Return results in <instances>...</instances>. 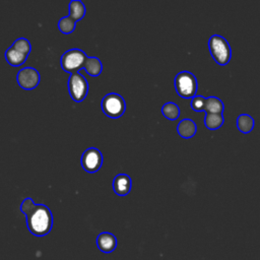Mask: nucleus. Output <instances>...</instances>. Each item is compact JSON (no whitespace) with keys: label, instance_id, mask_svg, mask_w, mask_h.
<instances>
[{"label":"nucleus","instance_id":"1","mask_svg":"<svg viewBox=\"0 0 260 260\" xmlns=\"http://www.w3.org/2000/svg\"><path fill=\"white\" fill-rule=\"evenodd\" d=\"M26 225L34 236L43 237L48 235L53 225L51 210L44 204H37L35 209L26 216Z\"/></svg>","mask_w":260,"mask_h":260},{"label":"nucleus","instance_id":"2","mask_svg":"<svg viewBox=\"0 0 260 260\" xmlns=\"http://www.w3.org/2000/svg\"><path fill=\"white\" fill-rule=\"evenodd\" d=\"M208 48L213 60L218 65L224 66L231 61V58H232L231 46L223 37L219 35L211 36L208 41Z\"/></svg>","mask_w":260,"mask_h":260},{"label":"nucleus","instance_id":"3","mask_svg":"<svg viewBox=\"0 0 260 260\" xmlns=\"http://www.w3.org/2000/svg\"><path fill=\"white\" fill-rule=\"evenodd\" d=\"M197 79L189 71H181L175 77V88L177 93L184 99H193L197 91Z\"/></svg>","mask_w":260,"mask_h":260},{"label":"nucleus","instance_id":"4","mask_svg":"<svg viewBox=\"0 0 260 260\" xmlns=\"http://www.w3.org/2000/svg\"><path fill=\"white\" fill-rule=\"evenodd\" d=\"M86 59L87 56L82 50L74 48L66 51L62 55L60 63L64 71L69 73H75L81 68H84Z\"/></svg>","mask_w":260,"mask_h":260},{"label":"nucleus","instance_id":"5","mask_svg":"<svg viewBox=\"0 0 260 260\" xmlns=\"http://www.w3.org/2000/svg\"><path fill=\"white\" fill-rule=\"evenodd\" d=\"M102 110L103 112L111 118L121 117L126 109V104L124 99L115 92L106 94L102 100Z\"/></svg>","mask_w":260,"mask_h":260},{"label":"nucleus","instance_id":"6","mask_svg":"<svg viewBox=\"0 0 260 260\" xmlns=\"http://www.w3.org/2000/svg\"><path fill=\"white\" fill-rule=\"evenodd\" d=\"M68 90L73 101L82 102L88 92L86 78L78 72L71 73L68 79Z\"/></svg>","mask_w":260,"mask_h":260},{"label":"nucleus","instance_id":"7","mask_svg":"<svg viewBox=\"0 0 260 260\" xmlns=\"http://www.w3.org/2000/svg\"><path fill=\"white\" fill-rule=\"evenodd\" d=\"M103 165L102 152L95 147L87 148L81 156V166L87 173H95Z\"/></svg>","mask_w":260,"mask_h":260},{"label":"nucleus","instance_id":"8","mask_svg":"<svg viewBox=\"0 0 260 260\" xmlns=\"http://www.w3.org/2000/svg\"><path fill=\"white\" fill-rule=\"evenodd\" d=\"M17 83L23 89H34L40 83V73L32 67H25L17 73Z\"/></svg>","mask_w":260,"mask_h":260},{"label":"nucleus","instance_id":"9","mask_svg":"<svg viewBox=\"0 0 260 260\" xmlns=\"http://www.w3.org/2000/svg\"><path fill=\"white\" fill-rule=\"evenodd\" d=\"M96 246L104 253H111L117 247V238L111 233H101L96 238Z\"/></svg>","mask_w":260,"mask_h":260},{"label":"nucleus","instance_id":"10","mask_svg":"<svg viewBox=\"0 0 260 260\" xmlns=\"http://www.w3.org/2000/svg\"><path fill=\"white\" fill-rule=\"evenodd\" d=\"M131 178L126 174H119L114 178L113 189L117 195L126 196L131 190Z\"/></svg>","mask_w":260,"mask_h":260},{"label":"nucleus","instance_id":"11","mask_svg":"<svg viewBox=\"0 0 260 260\" xmlns=\"http://www.w3.org/2000/svg\"><path fill=\"white\" fill-rule=\"evenodd\" d=\"M177 131L181 137L188 139L195 135V133L197 131V126L193 120L183 119L179 122V124L177 126Z\"/></svg>","mask_w":260,"mask_h":260},{"label":"nucleus","instance_id":"12","mask_svg":"<svg viewBox=\"0 0 260 260\" xmlns=\"http://www.w3.org/2000/svg\"><path fill=\"white\" fill-rule=\"evenodd\" d=\"M26 55L20 53L12 46L9 47L5 52V59L11 66H19L23 64L24 61L26 60Z\"/></svg>","mask_w":260,"mask_h":260},{"label":"nucleus","instance_id":"13","mask_svg":"<svg viewBox=\"0 0 260 260\" xmlns=\"http://www.w3.org/2000/svg\"><path fill=\"white\" fill-rule=\"evenodd\" d=\"M254 119L248 114H241L237 118V127L242 133H249L254 128Z\"/></svg>","mask_w":260,"mask_h":260},{"label":"nucleus","instance_id":"14","mask_svg":"<svg viewBox=\"0 0 260 260\" xmlns=\"http://www.w3.org/2000/svg\"><path fill=\"white\" fill-rule=\"evenodd\" d=\"M85 15V6L79 0H72L69 3V16L75 21L80 20Z\"/></svg>","mask_w":260,"mask_h":260},{"label":"nucleus","instance_id":"15","mask_svg":"<svg viewBox=\"0 0 260 260\" xmlns=\"http://www.w3.org/2000/svg\"><path fill=\"white\" fill-rule=\"evenodd\" d=\"M224 109L223 103L221 100H219L216 96H209L206 98V103H205V109L204 111L206 113L210 114H222Z\"/></svg>","mask_w":260,"mask_h":260},{"label":"nucleus","instance_id":"16","mask_svg":"<svg viewBox=\"0 0 260 260\" xmlns=\"http://www.w3.org/2000/svg\"><path fill=\"white\" fill-rule=\"evenodd\" d=\"M84 69L91 76H98L103 70L102 62L96 57H87L84 65Z\"/></svg>","mask_w":260,"mask_h":260},{"label":"nucleus","instance_id":"17","mask_svg":"<svg viewBox=\"0 0 260 260\" xmlns=\"http://www.w3.org/2000/svg\"><path fill=\"white\" fill-rule=\"evenodd\" d=\"M224 122L222 114H210L206 113L204 118V124L209 130H215L222 126Z\"/></svg>","mask_w":260,"mask_h":260},{"label":"nucleus","instance_id":"18","mask_svg":"<svg viewBox=\"0 0 260 260\" xmlns=\"http://www.w3.org/2000/svg\"><path fill=\"white\" fill-rule=\"evenodd\" d=\"M162 115L169 120H176L180 116V108L173 102H168L161 107Z\"/></svg>","mask_w":260,"mask_h":260},{"label":"nucleus","instance_id":"19","mask_svg":"<svg viewBox=\"0 0 260 260\" xmlns=\"http://www.w3.org/2000/svg\"><path fill=\"white\" fill-rule=\"evenodd\" d=\"M58 27L63 34H71L75 28V20L69 15L64 16L58 21Z\"/></svg>","mask_w":260,"mask_h":260},{"label":"nucleus","instance_id":"20","mask_svg":"<svg viewBox=\"0 0 260 260\" xmlns=\"http://www.w3.org/2000/svg\"><path fill=\"white\" fill-rule=\"evenodd\" d=\"M12 47H13L14 49H16L17 51H19L20 53L26 55V56L30 53V50H31L30 43H29L26 39H24V38H19V39H17V40L13 43Z\"/></svg>","mask_w":260,"mask_h":260},{"label":"nucleus","instance_id":"21","mask_svg":"<svg viewBox=\"0 0 260 260\" xmlns=\"http://www.w3.org/2000/svg\"><path fill=\"white\" fill-rule=\"evenodd\" d=\"M205 103H206V98L202 95H195L191 101V108L196 112L204 111Z\"/></svg>","mask_w":260,"mask_h":260},{"label":"nucleus","instance_id":"22","mask_svg":"<svg viewBox=\"0 0 260 260\" xmlns=\"http://www.w3.org/2000/svg\"><path fill=\"white\" fill-rule=\"evenodd\" d=\"M36 205H37V204H35V202L32 201V199L27 197V198H25V199L22 201V203H21V205H20V210H21V212H22L23 214H25V216H27V215L35 209Z\"/></svg>","mask_w":260,"mask_h":260}]
</instances>
